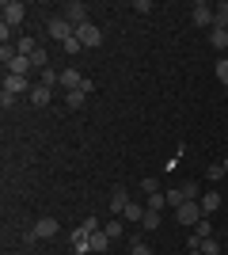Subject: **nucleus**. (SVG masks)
I'll return each instance as SVG.
<instances>
[{"instance_id":"obj_1","label":"nucleus","mask_w":228,"mask_h":255,"mask_svg":"<svg viewBox=\"0 0 228 255\" xmlns=\"http://www.w3.org/2000/svg\"><path fill=\"white\" fill-rule=\"evenodd\" d=\"M46 31H50V38H57L61 46H65L69 38H76V27H73V23L65 19V15H54V19L46 23Z\"/></svg>"},{"instance_id":"obj_2","label":"nucleus","mask_w":228,"mask_h":255,"mask_svg":"<svg viewBox=\"0 0 228 255\" xmlns=\"http://www.w3.org/2000/svg\"><path fill=\"white\" fill-rule=\"evenodd\" d=\"M202 217H206V213H202V202H198V198L194 202H183L179 210H175V221L179 225H198Z\"/></svg>"},{"instance_id":"obj_3","label":"nucleus","mask_w":228,"mask_h":255,"mask_svg":"<svg viewBox=\"0 0 228 255\" xmlns=\"http://www.w3.org/2000/svg\"><path fill=\"white\" fill-rule=\"evenodd\" d=\"M190 19H194L198 27H217V11L209 8L206 0H198L194 8H190Z\"/></svg>"},{"instance_id":"obj_4","label":"nucleus","mask_w":228,"mask_h":255,"mask_svg":"<svg viewBox=\"0 0 228 255\" xmlns=\"http://www.w3.org/2000/svg\"><path fill=\"white\" fill-rule=\"evenodd\" d=\"M76 42H80V46H99V42H103V31L87 19V23H80V27H76Z\"/></svg>"},{"instance_id":"obj_5","label":"nucleus","mask_w":228,"mask_h":255,"mask_svg":"<svg viewBox=\"0 0 228 255\" xmlns=\"http://www.w3.org/2000/svg\"><path fill=\"white\" fill-rule=\"evenodd\" d=\"M0 11H4V23L15 27V23H23V15H27V4H23V0H4Z\"/></svg>"},{"instance_id":"obj_6","label":"nucleus","mask_w":228,"mask_h":255,"mask_svg":"<svg viewBox=\"0 0 228 255\" xmlns=\"http://www.w3.org/2000/svg\"><path fill=\"white\" fill-rule=\"evenodd\" d=\"M65 19L73 23V27L87 23V4H84V0H69V4H65Z\"/></svg>"},{"instance_id":"obj_7","label":"nucleus","mask_w":228,"mask_h":255,"mask_svg":"<svg viewBox=\"0 0 228 255\" xmlns=\"http://www.w3.org/2000/svg\"><path fill=\"white\" fill-rule=\"evenodd\" d=\"M4 92H11V96H31V84H27V76H15V73H8L4 76Z\"/></svg>"},{"instance_id":"obj_8","label":"nucleus","mask_w":228,"mask_h":255,"mask_svg":"<svg viewBox=\"0 0 228 255\" xmlns=\"http://www.w3.org/2000/svg\"><path fill=\"white\" fill-rule=\"evenodd\" d=\"M57 229H61V225H57L54 217H42V221L34 225V233H31V236H38V240H50V236H57Z\"/></svg>"},{"instance_id":"obj_9","label":"nucleus","mask_w":228,"mask_h":255,"mask_svg":"<svg viewBox=\"0 0 228 255\" xmlns=\"http://www.w3.org/2000/svg\"><path fill=\"white\" fill-rule=\"evenodd\" d=\"M114 244V240H110L107 233H103V229H99V233H91V240H87V248H91V255H107V248Z\"/></svg>"},{"instance_id":"obj_10","label":"nucleus","mask_w":228,"mask_h":255,"mask_svg":"<svg viewBox=\"0 0 228 255\" xmlns=\"http://www.w3.org/2000/svg\"><path fill=\"white\" fill-rule=\"evenodd\" d=\"M84 80H87V76H80V69H65V73H61V88H65V92L84 88Z\"/></svg>"},{"instance_id":"obj_11","label":"nucleus","mask_w":228,"mask_h":255,"mask_svg":"<svg viewBox=\"0 0 228 255\" xmlns=\"http://www.w3.org/2000/svg\"><path fill=\"white\" fill-rule=\"evenodd\" d=\"M126 206H130V194H126V187H114V191H110V210L118 213H126Z\"/></svg>"},{"instance_id":"obj_12","label":"nucleus","mask_w":228,"mask_h":255,"mask_svg":"<svg viewBox=\"0 0 228 255\" xmlns=\"http://www.w3.org/2000/svg\"><path fill=\"white\" fill-rule=\"evenodd\" d=\"M209 46H213V50H228V31L225 27H209Z\"/></svg>"},{"instance_id":"obj_13","label":"nucleus","mask_w":228,"mask_h":255,"mask_svg":"<svg viewBox=\"0 0 228 255\" xmlns=\"http://www.w3.org/2000/svg\"><path fill=\"white\" fill-rule=\"evenodd\" d=\"M145 213H149V206H137V202H130V206H126V213H122V217H126V221H137V225H141L145 221Z\"/></svg>"},{"instance_id":"obj_14","label":"nucleus","mask_w":228,"mask_h":255,"mask_svg":"<svg viewBox=\"0 0 228 255\" xmlns=\"http://www.w3.org/2000/svg\"><path fill=\"white\" fill-rule=\"evenodd\" d=\"M31 103L34 107H46V103H50V88H46V84H34L31 88Z\"/></svg>"},{"instance_id":"obj_15","label":"nucleus","mask_w":228,"mask_h":255,"mask_svg":"<svg viewBox=\"0 0 228 255\" xmlns=\"http://www.w3.org/2000/svg\"><path fill=\"white\" fill-rule=\"evenodd\" d=\"M34 65H31V57H15V61L8 65V73H15V76H27Z\"/></svg>"},{"instance_id":"obj_16","label":"nucleus","mask_w":228,"mask_h":255,"mask_svg":"<svg viewBox=\"0 0 228 255\" xmlns=\"http://www.w3.org/2000/svg\"><path fill=\"white\" fill-rule=\"evenodd\" d=\"M217 206H221V194H217V191H209L206 198H202V213H206V217H209L213 210H217Z\"/></svg>"},{"instance_id":"obj_17","label":"nucleus","mask_w":228,"mask_h":255,"mask_svg":"<svg viewBox=\"0 0 228 255\" xmlns=\"http://www.w3.org/2000/svg\"><path fill=\"white\" fill-rule=\"evenodd\" d=\"M38 84H46V88L61 84V73H54V69H42V73H38Z\"/></svg>"},{"instance_id":"obj_18","label":"nucleus","mask_w":228,"mask_h":255,"mask_svg":"<svg viewBox=\"0 0 228 255\" xmlns=\"http://www.w3.org/2000/svg\"><path fill=\"white\" fill-rule=\"evenodd\" d=\"M183 202H190V198L183 194V187H175V191H167V206H171V210H179Z\"/></svg>"},{"instance_id":"obj_19","label":"nucleus","mask_w":228,"mask_h":255,"mask_svg":"<svg viewBox=\"0 0 228 255\" xmlns=\"http://www.w3.org/2000/svg\"><path fill=\"white\" fill-rule=\"evenodd\" d=\"M15 57H19V50H15V42H4V46H0V61H4V65H11V61H15Z\"/></svg>"},{"instance_id":"obj_20","label":"nucleus","mask_w":228,"mask_h":255,"mask_svg":"<svg viewBox=\"0 0 228 255\" xmlns=\"http://www.w3.org/2000/svg\"><path fill=\"white\" fill-rule=\"evenodd\" d=\"M141 229L156 233V229H160V213H156V210H149V213H145V221H141Z\"/></svg>"},{"instance_id":"obj_21","label":"nucleus","mask_w":228,"mask_h":255,"mask_svg":"<svg viewBox=\"0 0 228 255\" xmlns=\"http://www.w3.org/2000/svg\"><path fill=\"white\" fill-rule=\"evenodd\" d=\"M84 103H87V92H84V88L69 92V107H73V111H76V107H84Z\"/></svg>"},{"instance_id":"obj_22","label":"nucleus","mask_w":228,"mask_h":255,"mask_svg":"<svg viewBox=\"0 0 228 255\" xmlns=\"http://www.w3.org/2000/svg\"><path fill=\"white\" fill-rule=\"evenodd\" d=\"M15 50H19V57H31L38 46H34V38H19V42H15Z\"/></svg>"},{"instance_id":"obj_23","label":"nucleus","mask_w":228,"mask_h":255,"mask_svg":"<svg viewBox=\"0 0 228 255\" xmlns=\"http://www.w3.org/2000/svg\"><path fill=\"white\" fill-rule=\"evenodd\" d=\"M198 252H202V255H221V244H217V240H213V236H206Z\"/></svg>"},{"instance_id":"obj_24","label":"nucleus","mask_w":228,"mask_h":255,"mask_svg":"<svg viewBox=\"0 0 228 255\" xmlns=\"http://www.w3.org/2000/svg\"><path fill=\"white\" fill-rule=\"evenodd\" d=\"M31 65L38 69V73H42V69H50V65H46V50H42V46H38V50L31 53Z\"/></svg>"},{"instance_id":"obj_25","label":"nucleus","mask_w":228,"mask_h":255,"mask_svg":"<svg viewBox=\"0 0 228 255\" xmlns=\"http://www.w3.org/2000/svg\"><path fill=\"white\" fill-rule=\"evenodd\" d=\"M122 225H126V221H107V225H103V233H107L110 240H118V236H122Z\"/></svg>"},{"instance_id":"obj_26","label":"nucleus","mask_w":228,"mask_h":255,"mask_svg":"<svg viewBox=\"0 0 228 255\" xmlns=\"http://www.w3.org/2000/svg\"><path fill=\"white\" fill-rule=\"evenodd\" d=\"M213 11H217V27H228V0H221Z\"/></svg>"},{"instance_id":"obj_27","label":"nucleus","mask_w":228,"mask_h":255,"mask_svg":"<svg viewBox=\"0 0 228 255\" xmlns=\"http://www.w3.org/2000/svg\"><path fill=\"white\" fill-rule=\"evenodd\" d=\"M163 206H167V194H149V210H156V213H160Z\"/></svg>"},{"instance_id":"obj_28","label":"nucleus","mask_w":228,"mask_h":255,"mask_svg":"<svg viewBox=\"0 0 228 255\" xmlns=\"http://www.w3.org/2000/svg\"><path fill=\"white\" fill-rule=\"evenodd\" d=\"M194 236H202V240H206V236H213V225H209L206 217H202V221L194 225Z\"/></svg>"},{"instance_id":"obj_29","label":"nucleus","mask_w":228,"mask_h":255,"mask_svg":"<svg viewBox=\"0 0 228 255\" xmlns=\"http://www.w3.org/2000/svg\"><path fill=\"white\" fill-rule=\"evenodd\" d=\"M130 255H152V248L141 244V240H133V244H130Z\"/></svg>"},{"instance_id":"obj_30","label":"nucleus","mask_w":228,"mask_h":255,"mask_svg":"<svg viewBox=\"0 0 228 255\" xmlns=\"http://www.w3.org/2000/svg\"><path fill=\"white\" fill-rule=\"evenodd\" d=\"M217 76H221V84L228 88V57H221V61H217Z\"/></svg>"},{"instance_id":"obj_31","label":"nucleus","mask_w":228,"mask_h":255,"mask_svg":"<svg viewBox=\"0 0 228 255\" xmlns=\"http://www.w3.org/2000/svg\"><path fill=\"white\" fill-rule=\"evenodd\" d=\"M141 191L145 194H160V183H156V179H141Z\"/></svg>"},{"instance_id":"obj_32","label":"nucleus","mask_w":228,"mask_h":255,"mask_svg":"<svg viewBox=\"0 0 228 255\" xmlns=\"http://www.w3.org/2000/svg\"><path fill=\"white\" fill-rule=\"evenodd\" d=\"M183 194H186V198H190V202H194V198H198V194H202V191H198V183H183Z\"/></svg>"},{"instance_id":"obj_33","label":"nucleus","mask_w":228,"mask_h":255,"mask_svg":"<svg viewBox=\"0 0 228 255\" xmlns=\"http://www.w3.org/2000/svg\"><path fill=\"white\" fill-rule=\"evenodd\" d=\"M225 175V164H209V179H221Z\"/></svg>"},{"instance_id":"obj_34","label":"nucleus","mask_w":228,"mask_h":255,"mask_svg":"<svg viewBox=\"0 0 228 255\" xmlns=\"http://www.w3.org/2000/svg\"><path fill=\"white\" fill-rule=\"evenodd\" d=\"M221 164H225V171H228V156H225V160H221Z\"/></svg>"}]
</instances>
